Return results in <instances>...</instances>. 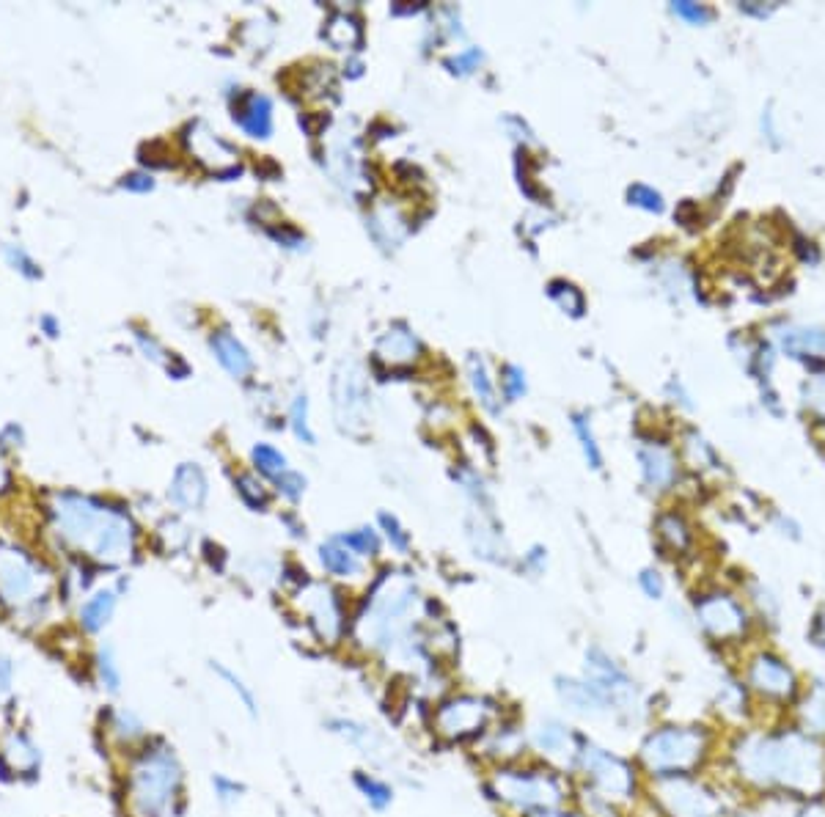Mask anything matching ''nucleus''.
<instances>
[{
  "label": "nucleus",
  "instance_id": "f257e3e1",
  "mask_svg": "<svg viewBox=\"0 0 825 817\" xmlns=\"http://www.w3.org/2000/svg\"><path fill=\"white\" fill-rule=\"evenodd\" d=\"M421 592L410 573L388 570L363 597L350 622V641L374 661L405 672H432L435 655L421 630Z\"/></svg>",
  "mask_w": 825,
  "mask_h": 817
},
{
  "label": "nucleus",
  "instance_id": "f03ea898",
  "mask_svg": "<svg viewBox=\"0 0 825 817\" xmlns=\"http://www.w3.org/2000/svg\"><path fill=\"white\" fill-rule=\"evenodd\" d=\"M740 779L784 793L817 795L825 787V751L806 732H751L732 746Z\"/></svg>",
  "mask_w": 825,
  "mask_h": 817
},
{
  "label": "nucleus",
  "instance_id": "7ed1b4c3",
  "mask_svg": "<svg viewBox=\"0 0 825 817\" xmlns=\"http://www.w3.org/2000/svg\"><path fill=\"white\" fill-rule=\"evenodd\" d=\"M50 512L55 534L77 553L108 567H119L135 559L138 534L127 512L77 493L55 496Z\"/></svg>",
  "mask_w": 825,
  "mask_h": 817
},
{
  "label": "nucleus",
  "instance_id": "20e7f679",
  "mask_svg": "<svg viewBox=\"0 0 825 817\" xmlns=\"http://www.w3.org/2000/svg\"><path fill=\"white\" fill-rule=\"evenodd\" d=\"M484 793L509 817H545L570 801V782L548 762H506L493 765L484 779Z\"/></svg>",
  "mask_w": 825,
  "mask_h": 817
},
{
  "label": "nucleus",
  "instance_id": "39448f33",
  "mask_svg": "<svg viewBox=\"0 0 825 817\" xmlns=\"http://www.w3.org/2000/svg\"><path fill=\"white\" fill-rule=\"evenodd\" d=\"M185 768L176 751L154 740L146 743L127 771V806L132 817H176L182 804Z\"/></svg>",
  "mask_w": 825,
  "mask_h": 817
},
{
  "label": "nucleus",
  "instance_id": "423d86ee",
  "mask_svg": "<svg viewBox=\"0 0 825 817\" xmlns=\"http://www.w3.org/2000/svg\"><path fill=\"white\" fill-rule=\"evenodd\" d=\"M710 751L707 729L696 724H663L647 732L638 746V765L652 779L688 776L699 771V765Z\"/></svg>",
  "mask_w": 825,
  "mask_h": 817
},
{
  "label": "nucleus",
  "instance_id": "0eeeda50",
  "mask_svg": "<svg viewBox=\"0 0 825 817\" xmlns=\"http://www.w3.org/2000/svg\"><path fill=\"white\" fill-rule=\"evenodd\" d=\"M504 718L498 699L476 691H451L440 696L429 713V729L443 743H479L495 721Z\"/></svg>",
  "mask_w": 825,
  "mask_h": 817
},
{
  "label": "nucleus",
  "instance_id": "6e6552de",
  "mask_svg": "<svg viewBox=\"0 0 825 817\" xmlns=\"http://www.w3.org/2000/svg\"><path fill=\"white\" fill-rule=\"evenodd\" d=\"M570 771L583 779V790L600 795L603 801L614 806H625L636 798L638 790V773L636 765L625 757H619L616 751L605 749L592 738H586L581 732L578 751L572 757Z\"/></svg>",
  "mask_w": 825,
  "mask_h": 817
},
{
  "label": "nucleus",
  "instance_id": "1a4fd4ad",
  "mask_svg": "<svg viewBox=\"0 0 825 817\" xmlns=\"http://www.w3.org/2000/svg\"><path fill=\"white\" fill-rule=\"evenodd\" d=\"M50 573L20 548H0V603L17 617H36L50 597Z\"/></svg>",
  "mask_w": 825,
  "mask_h": 817
},
{
  "label": "nucleus",
  "instance_id": "9d476101",
  "mask_svg": "<svg viewBox=\"0 0 825 817\" xmlns=\"http://www.w3.org/2000/svg\"><path fill=\"white\" fill-rule=\"evenodd\" d=\"M295 597L308 633L314 636L319 647L336 650V647H341L344 641L350 639L352 619L347 617V606H344V600H341V595L333 586L303 578L297 584Z\"/></svg>",
  "mask_w": 825,
  "mask_h": 817
},
{
  "label": "nucleus",
  "instance_id": "9b49d317",
  "mask_svg": "<svg viewBox=\"0 0 825 817\" xmlns=\"http://www.w3.org/2000/svg\"><path fill=\"white\" fill-rule=\"evenodd\" d=\"M581 674L589 683L597 685V691L605 696V702L611 705L616 718L633 716L638 707H641V694H638L636 680H633L625 666L616 661L611 652L603 650L600 644L586 647V652H583Z\"/></svg>",
  "mask_w": 825,
  "mask_h": 817
},
{
  "label": "nucleus",
  "instance_id": "f8f14e48",
  "mask_svg": "<svg viewBox=\"0 0 825 817\" xmlns=\"http://www.w3.org/2000/svg\"><path fill=\"white\" fill-rule=\"evenodd\" d=\"M652 801L666 817H724V801L693 773L652 779Z\"/></svg>",
  "mask_w": 825,
  "mask_h": 817
},
{
  "label": "nucleus",
  "instance_id": "ddd939ff",
  "mask_svg": "<svg viewBox=\"0 0 825 817\" xmlns=\"http://www.w3.org/2000/svg\"><path fill=\"white\" fill-rule=\"evenodd\" d=\"M333 413L341 430L352 435L363 432L369 424V391L361 364L355 358L341 361L333 375Z\"/></svg>",
  "mask_w": 825,
  "mask_h": 817
},
{
  "label": "nucleus",
  "instance_id": "4468645a",
  "mask_svg": "<svg viewBox=\"0 0 825 817\" xmlns=\"http://www.w3.org/2000/svg\"><path fill=\"white\" fill-rule=\"evenodd\" d=\"M693 617L696 625L713 641H737L746 636L748 614L737 597L726 592H710L693 603Z\"/></svg>",
  "mask_w": 825,
  "mask_h": 817
},
{
  "label": "nucleus",
  "instance_id": "2eb2a0df",
  "mask_svg": "<svg viewBox=\"0 0 825 817\" xmlns=\"http://www.w3.org/2000/svg\"><path fill=\"white\" fill-rule=\"evenodd\" d=\"M528 735V751L537 754L539 762H548L553 768H564L570 771L572 757L578 751V740L581 732L570 727L564 718L556 716H539L531 727L526 729Z\"/></svg>",
  "mask_w": 825,
  "mask_h": 817
},
{
  "label": "nucleus",
  "instance_id": "dca6fc26",
  "mask_svg": "<svg viewBox=\"0 0 825 817\" xmlns=\"http://www.w3.org/2000/svg\"><path fill=\"white\" fill-rule=\"evenodd\" d=\"M746 680L757 694L768 699H792L798 691V677L773 652H759L746 666Z\"/></svg>",
  "mask_w": 825,
  "mask_h": 817
},
{
  "label": "nucleus",
  "instance_id": "f3484780",
  "mask_svg": "<svg viewBox=\"0 0 825 817\" xmlns=\"http://www.w3.org/2000/svg\"><path fill=\"white\" fill-rule=\"evenodd\" d=\"M553 694L561 702V707L581 718H611L614 710L605 702V696L597 691L583 674H559L553 680Z\"/></svg>",
  "mask_w": 825,
  "mask_h": 817
},
{
  "label": "nucleus",
  "instance_id": "a211bd4d",
  "mask_svg": "<svg viewBox=\"0 0 825 817\" xmlns=\"http://www.w3.org/2000/svg\"><path fill=\"white\" fill-rule=\"evenodd\" d=\"M476 754H482L484 760L490 762V768L523 760L528 754L526 727L520 721L504 716L501 721H495L493 727L487 729V735L476 743Z\"/></svg>",
  "mask_w": 825,
  "mask_h": 817
},
{
  "label": "nucleus",
  "instance_id": "6ab92c4d",
  "mask_svg": "<svg viewBox=\"0 0 825 817\" xmlns=\"http://www.w3.org/2000/svg\"><path fill=\"white\" fill-rule=\"evenodd\" d=\"M325 732H330L333 738H339L341 743H347L350 749H355L363 757H380L383 751V738L380 732L355 716H328L325 718Z\"/></svg>",
  "mask_w": 825,
  "mask_h": 817
},
{
  "label": "nucleus",
  "instance_id": "aec40b11",
  "mask_svg": "<svg viewBox=\"0 0 825 817\" xmlns=\"http://www.w3.org/2000/svg\"><path fill=\"white\" fill-rule=\"evenodd\" d=\"M638 463H641V474L652 490H666L677 476V463H674V454L669 446H663L658 441H644L638 446Z\"/></svg>",
  "mask_w": 825,
  "mask_h": 817
},
{
  "label": "nucleus",
  "instance_id": "412c9836",
  "mask_svg": "<svg viewBox=\"0 0 825 817\" xmlns=\"http://www.w3.org/2000/svg\"><path fill=\"white\" fill-rule=\"evenodd\" d=\"M168 498L174 501L176 507L187 509V512H196V509L204 507V501H207V476H204V471L193 463L179 465L174 479H171V487H168Z\"/></svg>",
  "mask_w": 825,
  "mask_h": 817
},
{
  "label": "nucleus",
  "instance_id": "4be33fe9",
  "mask_svg": "<svg viewBox=\"0 0 825 817\" xmlns=\"http://www.w3.org/2000/svg\"><path fill=\"white\" fill-rule=\"evenodd\" d=\"M319 564H322V570H325L330 578H336V581H352V578H361V575L366 573L361 556H355V553L341 542L339 534L319 545Z\"/></svg>",
  "mask_w": 825,
  "mask_h": 817
},
{
  "label": "nucleus",
  "instance_id": "5701e85b",
  "mask_svg": "<svg viewBox=\"0 0 825 817\" xmlns=\"http://www.w3.org/2000/svg\"><path fill=\"white\" fill-rule=\"evenodd\" d=\"M234 119L251 138H267L273 133V102L267 100L259 91L245 94V100L237 105Z\"/></svg>",
  "mask_w": 825,
  "mask_h": 817
},
{
  "label": "nucleus",
  "instance_id": "b1692460",
  "mask_svg": "<svg viewBox=\"0 0 825 817\" xmlns=\"http://www.w3.org/2000/svg\"><path fill=\"white\" fill-rule=\"evenodd\" d=\"M352 787H355V793L361 795L363 804L369 806L372 812H377V815L388 812L396 801L394 784L388 782L385 776H380V773L366 771V768H358V771L352 773Z\"/></svg>",
  "mask_w": 825,
  "mask_h": 817
},
{
  "label": "nucleus",
  "instance_id": "393cba45",
  "mask_svg": "<svg viewBox=\"0 0 825 817\" xmlns=\"http://www.w3.org/2000/svg\"><path fill=\"white\" fill-rule=\"evenodd\" d=\"M374 355L391 366H405L410 361H416L418 355V339L407 331L405 325H394L391 331H385L377 344H374Z\"/></svg>",
  "mask_w": 825,
  "mask_h": 817
},
{
  "label": "nucleus",
  "instance_id": "a878e982",
  "mask_svg": "<svg viewBox=\"0 0 825 817\" xmlns=\"http://www.w3.org/2000/svg\"><path fill=\"white\" fill-rule=\"evenodd\" d=\"M468 540H471L476 556H482L484 562L504 564L506 559H509V556H506L509 551H506V542L504 537H501L498 526L490 523V520H484L482 515L468 520Z\"/></svg>",
  "mask_w": 825,
  "mask_h": 817
},
{
  "label": "nucleus",
  "instance_id": "bb28decb",
  "mask_svg": "<svg viewBox=\"0 0 825 817\" xmlns=\"http://www.w3.org/2000/svg\"><path fill=\"white\" fill-rule=\"evenodd\" d=\"M39 749L33 746L31 738L28 735H22V732H11V735H6V740H3V746H0V765L6 768L9 773H33L36 768H39Z\"/></svg>",
  "mask_w": 825,
  "mask_h": 817
},
{
  "label": "nucleus",
  "instance_id": "cd10ccee",
  "mask_svg": "<svg viewBox=\"0 0 825 817\" xmlns=\"http://www.w3.org/2000/svg\"><path fill=\"white\" fill-rule=\"evenodd\" d=\"M209 344H212V353H215V358L220 361V366H223L231 377L242 380V377L251 375V369H253L251 355H248V350H245V347H242V344L237 342L229 331L212 333Z\"/></svg>",
  "mask_w": 825,
  "mask_h": 817
},
{
  "label": "nucleus",
  "instance_id": "c85d7f7f",
  "mask_svg": "<svg viewBox=\"0 0 825 817\" xmlns=\"http://www.w3.org/2000/svg\"><path fill=\"white\" fill-rule=\"evenodd\" d=\"M776 342L792 358H809V355L825 358V331L817 328H781L776 333Z\"/></svg>",
  "mask_w": 825,
  "mask_h": 817
},
{
  "label": "nucleus",
  "instance_id": "c756f323",
  "mask_svg": "<svg viewBox=\"0 0 825 817\" xmlns=\"http://www.w3.org/2000/svg\"><path fill=\"white\" fill-rule=\"evenodd\" d=\"M119 606V595L113 589H99L88 597L86 603L80 606V628L86 633H99L110 625V619L116 614Z\"/></svg>",
  "mask_w": 825,
  "mask_h": 817
},
{
  "label": "nucleus",
  "instance_id": "7c9ffc66",
  "mask_svg": "<svg viewBox=\"0 0 825 817\" xmlns=\"http://www.w3.org/2000/svg\"><path fill=\"white\" fill-rule=\"evenodd\" d=\"M209 669H212V674H215L220 683L226 685L231 694H234L237 705L245 710V716L256 721V718H259V696H256V691H253V685L245 683V677H242L240 672H234V669L226 666V663L212 661L209 663Z\"/></svg>",
  "mask_w": 825,
  "mask_h": 817
},
{
  "label": "nucleus",
  "instance_id": "2f4dec72",
  "mask_svg": "<svg viewBox=\"0 0 825 817\" xmlns=\"http://www.w3.org/2000/svg\"><path fill=\"white\" fill-rule=\"evenodd\" d=\"M108 732L121 746H138L146 740V724L130 707H116L108 718Z\"/></svg>",
  "mask_w": 825,
  "mask_h": 817
},
{
  "label": "nucleus",
  "instance_id": "473e14b6",
  "mask_svg": "<svg viewBox=\"0 0 825 817\" xmlns=\"http://www.w3.org/2000/svg\"><path fill=\"white\" fill-rule=\"evenodd\" d=\"M801 727L806 735H825V683L817 680L801 705Z\"/></svg>",
  "mask_w": 825,
  "mask_h": 817
},
{
  "label": "nucleus",
  "instance_id": "72a5a7b5",
  "mask_svg": "<svg viewBox=\"0 0 825 817\" xmlns=\"http://www.w3.org/2000/svg\"><path fill=\"white\" fill-rule=\"evenodd\" d=\"M655 529H658V540L663 542L671 553L688 551V545H691V529H688L685 518H680L677 512L660 515L658 523H655Z\"/></svg>",
  "mask_w": 825,
  "mask_h": 817
},
{
  "label": "nucleus",
  "instance_id": "f704fd0d",
  "mask_svg": "<svg viewBox=\"0 0 825 817\" xmlns=\"http://www.w3.org/2000/svg\"><path fill=\"white\" fill-rule=\"evenodd\" d=\"M325 39L336 50H352L361 42V25L350 14H333L325 25Z\"/></svg>",
  "mask_w": 825,
  "mask_h": 817
},
{
  "label": "nucleus",
  "instance_id": "c9c22d12",
  "mask_svg": "<svg viewBox=\"0 0 825 817\" xmlns=\"http://www.w3.org/2000/svg\"><path fill=\"white\" fill-rule=\"evenodd\" d=\"M94 669H97L99 685L108 691V694H119L121 685H124V674H121V663L116 658V650L110 644H102L94 658Z\"/></svg>",
  "mask_w": 825,
  "mask_h": 817
},
{
  "label": "nucleus",
  "instance_id": "e433bc0d",
  "mask_svg": "<svg viewBox=\"0 0 825 817\" xmlns=\"http://www.w3.org/2000/svg\"><path fill=\"white\" fill-rule=\"evenodd\" d=\"M468 375H471L473 394L479 397V402H482L487 410L498 413V402H495L493 380H490V375H487V366H484V361L479 358V355H471V358H468Z\"/></svg>",
  "mask_w": 825,
  "mask_h": 817
},
{
  "label": "nucleus",
  "instance_id": "4c0bfd02",
  "mask_svg": "<svg viewBox=\"0 0 825 817\" xmlns=\"http://www.w3.org/2000/svg\"><path fill=\"white\" fill-rule=\"evenodd\" d=\"M339 537L341 542H344L355 556H361V559H372V556H377L380 548H383V537H380V531L372 529V526H361V529L347 531V534H339Z\"/></svg>",
  "mask_w": 825,
  "mask_h": 817
},
{
  "label": "nucleus",
  "instance_id": "58836bf2",
  "mask_svg": "<svg viewBox=\"0 0 825 817\" xmlns=\"http://www.w3.org/2000/svg\"><path fill=\"white\" fill-rule=\"evenodd\" d=\"M209 784H212V793H215V801L220 806H237L248 793V787L229 773H212Z\"/></svg>",
  "mask_w": 825,
  "mask_h": 817
},
{
  "label": "nucleus",
  "instance_id": "ea45409f",
  "mask_svg": "<svg viewBox=\"0 0 825 817\" xmlns=\"http://www.w3.org/2000/svg\"><path fill=\"white\" fill-rule=\"evenodd\" d=\"M759 817H825V806L817 801H773Z\"/></svg>",
  "mask_w": 825,
  "mask_h": 817
},
{
  "label": "nucleus",
  "instance_id": "a19ab883",
  "mask_svg": "<svg viewBox=\"0 0 825 817\" xmlns=\"http://www.w3.org/2000/svg\"><path fill=\"white\" fill-rule=\"evenodd\" d=\"M718 710L726 716H740L746 710V688L737 680L724 677L718 685Z\"/></svg>",
  "mask_w": 825,
  "mask_h": 817
},
{
  "label": "nucleus",
  "instance_id": "79ce46f5",
  "mask_svg": "<svg viewBox=\"0 0 825 817\" xmlns=\"http://www.w3.org/2000/svg\"><path fill=\"white\" fill-rule=\"evenodd\" d=\"M572 427H575V435H578V441H581V449H583V454H586V463L592 465L594 471H597V468H603V454H600V449H597V441H594V432H592L589 419H586L583 413H575V416H572Z\"/></svg>",
  "mask_w": 825,
  "mask_h": 817
},
{
  "label": "nucleus",
  "instance_id": "37998d69",
  "mask_svg": "<svg viewBox=\"0 0 825 817\" xmlns=\"http://www.w3.org/2000/svg\"><path fill=\"white\" fill-rule=\"evenodd\" d=\"M548 295L572 317H581L583 314V295L572 284H567V281H550Z\"/></svg>",
  "mask_w": 825,
  "mask_h": 817
},
{
  "label": "nucleus",
  "instance_id": "c03bdc74",
  "mask_svg": "<svg viewBox=\"0 0 825 817\" xmlns=\"http://www.w3.org/2000/svg\"><path fill=\"white\" fill-rule=\"evenodd\" d=\"M253 463H256V468H259L264 476H273V479H278V476L286 471L284 454L278 452V449H273V446H267V443L253 446Z\"/></svg>",
  "mask_w": 825,
  "mask_h": 817
},
{
  "label": "nucleus",
  "instance_id": "a18cd8bd",
  "mask_svg": "<svg viewBox=\"0 0 825 817\" xmlns=\"http://www.w3.org/2000/svg\"><path fill=\"white\" fill-rule=\"evenodd\" d=\"M803 405L812 410L817 419L825 421V375L809 377L801 388Z\"/></svg>",
  "mask_w": 825,
  "mask_h": 817
},
{
  "label": "nucleus",
  "instance_id": "49530a36",
  "mask_svg": "<svg viewBox=\"0 0 825 817\" xmlns=\"http://www.w3.org/2000/svg\"><path fill=\"white\" fill-rule=\"evenodd\" d=\"M380 529H383V537L388 540V545H391L396 553L410 551V534L402 529V523H399L394 515H388V512H380Z\"/></svg>",
  "mask_w": 825,
  "mask_h": 817
},
{
  "label": "nucleus",
  "instance_id": "de8ad7c7",
  "mask_svg": "<svg viewBox=\"0 0 825 817\" xmlns=\"http://www.w3.org/2000/svg\"><path fill=\"white\" fill-rule=\"evenodd\" d=\"M671 12L691 25H707L713 20V14H710L707 6H702V3H691V0H677V3H671Z\"/></svg>",
  "mask_w": 825,
  "mask_h": 817
},
{
  "label": "nucleus",
  "instance_id": "09e8293b",
  "mask_svg": "<svg viewBox=\"0 0 825 817\" xmlns=\"http://www.w3.org/2000/svg\"><path fill=\"white\" fill-rule=\"evenodd\" d=\"M292 430H295V435L300 438V441L306 443H314V432H311V427H308V399L306 394H300V397H295V402H292Z\"/></svg>",
  "mask_w": 825,
  "mask_h": 817
},
{
  "label": "nucleus",
  "instance_id": "8fccbe9b",
  "mask_svg": "<svg viewBox=\"0 0 825 817\" xmlns=\"http://www.w3.org/2000/svg\"><path fill=\"white\" fill-rule=\"evenodd\" d=\"M627 199H630V204L641 207V210L663 212V196L655 188H649V185H633V188L627 190Z\"/></svg>",
  "mask_w": 825,
  "mask_h": 817
},
{
  "label": "nucleus",
  "instance_id": "3c124183",
  "mask_svg": "<svg viewBox=\"0 0 825 817\" xmlns=\"http://www.w3.org/2000/svg\"><path fill=\"white\" fill-rule=\"evenodd\" d=\"M275 487H278V493H281L284 498L297 501V498L303 496V490H306V479H303V474H297V471H289V468H286L284 474L275 479Z\"/></svg>",
  "mask_w": 825,
  "mask_h": 817
},
{
  "label": "nucleus",
  "instance_id": "603ef678",
  "mask_svg": "<svg viewBox=\"0 0 825 817\" xmlns=\"http://www.w3.org/2000/svg\"><path fill=\"white\" fill-rule=\"evenodd\" d=\"M638 586H641V592H644L649 600H660V597L666 595V581H663V575H660L655 567H647V570L638 573Z\"/></svg>",
  "mask_w": 825,
  "mask_h": 817
},
{
  "label": "nucleus",
  "instance_id": "864d4df0",
  "mask_svg": "<svg viewBox=\"0 0 825 817\" xmlns=\"http://www.w3.org/2000/svg\"><path fill=\"white\" fill-rule=\"evenodd\" d=\"M237 490H240L242 501L251 509H262L264 501H267L262 485H259L253 476H240V479H237Z\"/></svg>",
  "mask_w": 825,
  "mask_h": 817
},
{
  "label": "nucleus",
  "instance_id": "5fc2aeb1",
  "mask_svg": "<svg viewBox=\"0 0 825 817\" xmlns=\"http://www.w3.org/2000/svg\"><path fill=\"white\" fill-rule=\"evenodd\" d=\"M479 64H482V50L479 47H468V50H462V53H457V56L446 61V67L451 72H460V75H468L473 69H479Z\"/></svg>",
  "mask_w": 825,
  "mask_h": 817
},
{
  "label": "nucleus",
  "instance_id": "6e6d98bb",
  "mask_svg": "<svg viewBox=\"0 0 825 817\" xmlns=\"http://www.w3.org/2000/svg\"><path fill=\"white\" fill-rule=\"evenodd\" d=\"M520 567H523V573L528 575H542L545 573V567H548V551H545L542 545H534L531 551L523 553Z\"/></svg>",
  "mask_w": 825,
  "mask_h": 817
},
{
  "label": "nucleus",
  "instance_id": "4d7b16f0",
  "mask_svg": "<svg viewBox=\"0 0 825 817\" xmlns=\"http://www.w3.org/2000/svg\"><path fill=\"white\" fill-rule=\"evenodd\" d=\"M504 394L509 399H517L526 394V377H523V369L517 366H506L504 369Z\"/></svg>",
  "mask_w": 825,
  "mask_h": 817
},
{
  "label": "nucleus",
  "instance_id": "13d9d810",
  "mask_svg": "<svg viewBox=\"0 0 825 817\" xmlns=\"http://www.w3.org/2000/svg\"><path fill=\"white\" fill-rule=\"evenodd\" d=\"M6 256H9V262L14 265V270H20L22 276L39 278V273H42V270L36 267V262H33L31 256L25 254L22 248H9V251H6Z\"/></svg>",
  "mask_w": 825,
  "mask_h": 817
},
{
  "label": "nucleus",
  "instance_id": "bf43d9fd",
  "mask_svg": "<svg viewBox=\"0 0 825 817\" xmlns=\"http://www.w3.org/2000/svg\"><path fill=\"white\" fill-rule=\"evenodd\" d=\"M121 188L132 190V193H149L154 188V179L149 174H130V177H124Z\"/></svg>",
  "mask_w": 825,
  "mask_h": 817
},
{
  "label": "nucleus",
  "instance_id": "052dcab7",
  "mask_svg": "<svg viewBox=\"0 0 825 817\" xmlns=\"http://www.w3.org/2000/svg\"><path fill=\"white\" fill-rule=\"evenodd\" d=\"M135 339H138V344H141V350L146 353V358H152V361H157V364L163 361V355H165L163 347L154 342L152 336H146L143 331H135Z\"/></svg>",
  "mask_w": 825,
  "mask_h": 817
},
{
  "label": "nucleus",
  "instance_id": "680f3d73",
  "mask_svg": "<svg viewBox=\"0 0 825 817\" xmlns=\"http://www.w3.org/2000/svg\"><path fill=\"white\" fill-rule=\"evenodd\" d=\"M11 683H14V661L0 655V696L9 694Z\"/></svg>",
  "mask_w": 825,
  "mask_h": 817
},
{
  "label": "nucleus",
  "instance_id": "e2e57ef3",
  "mask_svg": "<svg viewBox=\"0 0 825 817\" xmlns=\"http://www.w3.org/2000/svg\"><path fill=\"white\" fill-rule=\"evenodd\" d=\"M740 9L746 14H757V17H768L776 6H757V3H740Z\"/></svg>",
  "mask_w": 825,
  "mask_h": 817
},
{
  "label": "nucleus",
  "instance_id": "0e129e2a",
  "mask_svg": "<svg viewBox=\"0 0 825 817\" xmlns=\"http://www.w3.org/2000/svg\"><path fill=\"white\" fill-rule=\"evenodd\" d=\"M814 644L825 652V619L817 622V630H814Z\"/></svg>",
  "mask_w": 825,
  "mask_h": 817
},
{
  "label": "nucleus",
  "instance_id": "69168bd1",
  "mask_svg": "<svg viewBox=\"0 0 825 817\" xmlns=\"http://www.w3.org/2000/svg\"><path fill=\"white\" fill-rule=\"evenodd\" d=\"M42 328H44V331H47V336H58V333H61V328L55 325L53 317H44V320H42Z\"/></svg>",
  "mask_w": 825,
  "mask_h": 817
},
{
  "label": "nucleus",
  "instance_id": "338daca9",
  "mask_svg": "<svg viewBox=\"0 0 825 817\" xmlns=\"http://www.w3.org/2000/svg\"><path fill=\"white\" fill-rule=\"evenodd\" d=\"M0 485H3V468H0Z\"/></svg>",
  "mask_w": 825,
  "mask_h": 817
}]
</instances>
